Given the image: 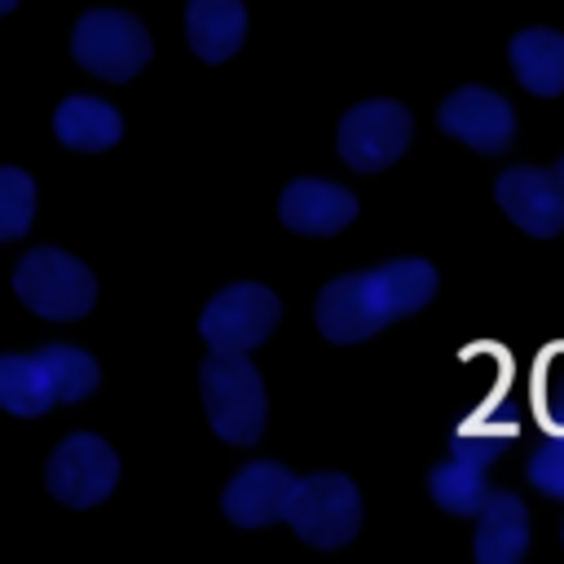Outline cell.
<instances>
[{"mask_svg": "<svg viewBox=\"0 0 564 564\" xmlns=\"http://www.w3.org/2000/svg\"><path fill=\"white\" fill-rule=\"evenodd\" d=\"M436 295V269L427 260H392L366 273H344L317 291V330L335 344H357L388 322L423 308Z\"/></svg>", "mask_w": 564, "mask_h": 564, "instance_id": "obj_1", "label": "cell"}, {"mask_svg": "<svg viewBox=\"0 0 564 564\" xmlns=\"http://www.w3.org/2000/svg\"><path fill=\"white\" fill-rule=\"evenodd\" d=\"M203 410L212 419V432L229 445H251L264 432V383L260 370L247 361V352H212L203 361Z\"/></svg>", "mask_w": 564, "mask_h": 564, "instance_id": "obj_2", "label": "cell"}, {"mask_svg": "<svg viewBox=\"0 0 564 564\" xmlns=\"http://www.w3.org/2000/svg\"><path fill=\"white\" fill-rule=\"evenodd\" d=\"M308 546L335 551L348 546L361 529V494L348 476L339 471H313V476H295L286 516H282Z\"/></svg>", "mask_w": 564, "mask_h": 564, "instance_id": "obj_3", "label": "cell"}, {"mask_svg": "<svg viewBox=\"0 0 564 564\" xmlns=\"http://www.w3.org/2000/svg\"><path fill=\"white\" fill-rule=\"evenodd\" d=\"M13 291L31 313L53 317V322L84 317L97 300V282H93L88 264H79L75 256H66L57 247L26 251L18 273H13Z\"/></svg>", "mask_w": 564, "mask_h": 564, "instance_id": "obj_4", "label": "cell"}, {"mask_svg": "<svg viewBox=\"0 0 564 564\" xmlns=\"http://www.w3.org/2000/svg\"><path fill=\"white\" fill-rule=\"evenodd\" d=\"M70 48H75V62L101 79H132L145 62H150V35L145 26L132 18V13H119V9H93L75 22V35H70Z\"/></svg>", "mask_w": 564, "mask_h": 564, "instance_id": "obj_5", "label": "cell"}, {"mask_svg": "<svg viewBox=\"0 0 564 564\" xmlns=\"http://www.w3.org/2000/svg\"><path fill=\"white\" fill-rule=\"evenodd\" d=\"M282 317V304L269 286L260 282H238V286H225L198 317V330L203 339L212 344V352H247L256 344H264L273 335Z\"/></svg>", "mask_w": 564, "mask_h": 564, "instance_id": "obj_6", "label": "cell"}, {"mask_svg": "<svg viewBox=\"0 0 564 564\" xmlns=\"http://www.w3.org/2000/svg\"><path fill=\"white\" fill-rule=\"evenodd\" d=\"M410 110L401 101H361L339 123V159L352 172H383L410 145Z\"/></svg>", "mask_w": 564, "mask_h": 564, "instance_id": "obj_7", "label": "cell"}, {"mask_svg": "<svg viewBox=\"0 0 564 564\" xmlns=\"http://www.w3.org/2000/svg\"><path fill=\"white\" fill-rule=\"evenodd\" d=\"M44 480H48V494L66 507H97L115 480H119V458L115 449L101 441V436H66L57 445V454L48 458L44 467Z\"/></svg>", "mask_w": 564, "mask_h": 564, "instance_id": "obj_8", "label": "cell"}, {"mask_svg": "<svg viewBox=\"0 0 564 564\" xmlns=\"http://www.w3.org/2000/svg\"><path fill=\"white\" fill-rule=\"evenodd\" d=\"M441 132L467 141L476 154H502L516 141V115L511 106L489 88H458L436 110Z\"/></svg>", "mask_w": 564, "mask_h": 564, "instance_id": "obj_9", "label": "cell"}, {"mask_svg": "<svg viewBox=\"0 0 564 564\" xmlns=\"http://www.w3.org/2000/svg\"><path fill=\"white\" fill-rule=\"evenodd\" d=\"M498 207L533 238H555L564 229V185L542 167H507L494 185Z\"/></svg>", "mask_w": 564, "mask_h": 564, "instance_id": "obj_10", "label": "cell"}, {"mask_svg": "<svg viewBox=\"0 0 564 564\" xmlns=\"http://www.w3.org/2000/svg\"><path fill=\"white\" fill-rule=\"evenodd\" d=\"M291 489H295V476L282 463H247L225 485L220 507H225V516L238 529H264V524H273V520L286 516Z\"/></svg>", "mask_w": 564, "mask_h": 564, "instance_id": "obj_11", "label": "cell"}, {"mask_svg": "<svg viewBox=\"0 0 564 564\" xmlns=\"http://www.w3.org/2000/svg\"><path fill=\"white\" fill-rule=\"evenodd\" d=\"M485 467H489V436H454L449 458L436 463L427 476L436 507H445L449 516H476L489 494Z\"/></svg>", "mask_w": 564, "mask_h": 564, "instance_id": "obj_12", "label": "cell"}, {"mask_svg": "<svg viewBox=\"0 0 564 564\" xmlns=\"http://www.w3.org/2000/svg\"><path fill=\"white\" fill-rule=\"evenodd\" d=\"M282 225L295 229V234H339L344 225H352L357 216V198L344 189V185H330V181H313V176H300L282 189Z\"/></svg>", "mask_w": 564, "mask_h": 564, "instance_id": "obj_13", "label": "cell"}, {"mask_svg": "<svg viewBox=\"0 0 564 564\" xmlns=\"http://www.w3.org/2000/svg\"><path fill=\"white\" fill-rule=\"evenodd\" d=\"M476 560L480 564H516L529 551V511L516 494H485L476 511Z\"/></svg>", "mask_w": 564, "mask_h": 564, "instance_id": "obj_14", "label": "cell"}, {"mask_svg": "<svg viewBox=\"0 0 564 564\" xmlns=\"http://www.w3.org/2000/svg\"><path fill=\"white\" fill-rule=\"evenodd\" d=\"M185 35L189 48L203 62H225L238 53L247 35V9L242 0H189L185 9Z\"/></svg>", "mask_w": 564, "mask_h": 564, "instance_id": "obj_15", "label": "cell"}, {"mask_svg": "<svg viewBox=\"0 0 564 564\" xmlns=\"http://www.w3.org/2000/svg\"><path fill=\"white\" fill-rule=\"evenodd\" d=\"M511 70L516 79L538 93V97H555L564 93V35L551 26H529L511 40Z\"/></svg>", "mask_w": 564, "mask_h": 564, "instance_id": "obj_16", "label": "cell"}, {"mask_svg": "<svg viewBox=\"0 0 564 564\" xmlns=\"http://www.w3.org/2000/svg\"><path fill=\"white\" fill-rule=\"evenodd\" d=\"M53 132H57L62 145L97 154V150H110L119 141L123 119H119L115 106H106L97 97H66L57 106V115H53Z\"/></svg>", "mask_w": 564, "mask_h": 564, "instance_id": "obj_17", "label": "cell"}, {"mask_svg": "<svg viewBox=\"0 0 564 564\" xmlns=\"http://www.w3.org/2000/svg\"><path fill=\"white\" fill-rule=\"evenodd\" d=\"M53 405V388L48 375L35 357H18L4 352L0 357V410L9 414H44Z\"/></svg>", "mask_w": 564, "mask_h": 564, "instance_id": "obj_18", "label": "cell"}, {"mask_svg": "<svg viewBox=\"0 0 564 564\" xmlns=\"http://www.w3.org/2000/svg\"><path fill=\"white\" fill-rule=\"evenodd\" d=\"M35 361L44 366L48 388H53V401H62V405L84 401V397L97 388V379H101L97 361H93L88 352L70 348V344H48V348L35 352Z\"/></svg>", "mask_w": 564, "mask_h": 564, "instance_id": "obj_19", "label": "cell"}, {"mask_svg": "<svg viewBox=\"0 0 564 564\" xmlns=\"http://www.w3.org/2000/svg\"><path fill=\"white\" fill-rule=\"evenodd\" d=\"M35 212V185L22 167H0V242L18 238L31 225Z\"/></svg>", "mask_w": 564, "mask_h": 564, "instance_id": "obj_20", "label": "cell"}, {"mask_svg": "<svg viewBox=\"0 0 564 564\" xmlns=\"http://www.w3.org/2000/svg\"><path fill=\"white\" fill-rule=\"evenodd\" d=\"M529 485H533L538 494H546V498H560V502H564V432L529 458Z\"/></svg>", "mask_w": 564, "mask_h": 564, "instance_id": "obj_21", "label": "cell"}, {"mask_svg": "<svg viewBox=\"0 0 564 564\" xmlns=\"http://www.w3.org/2000/svg\"><path fill=\"white\" fill-rule=\"evenodd\" d=\"M538 405L555 432H564V352L555 348L538 370Z\"/></svg>", "mask_w": 564, "mask_h": 564, "instance_id": "obj_22", "label": "cell"}, {"mask_svg": "<svg viewBox=\"0 0 564 564\" xmlns=\"http://www.w3.org/2000/svg\"><path fill=\"white\" fill-rule=\"evenodd\" d=\"M555 181H560V185H564V159H560V163H555Z\"/></svg>", "mask_w": 564, "mask_h": 564, "instance_id": "obj_23", "label": "cell"}, {"mask_svg": "<svg viewBox=\"0 0 564 564\" xmlns=\"http://www.w3.org/2000/svg\"><path fill=\"white\" fill-rule=\"evenodd\" d=\"M13 4H18V0H0V13H9V9H13Z\"/></svg>", "mask_w": 564, "mask_h": 564, "instance_id": "obj_24", "label": "cell"}]
</instances>
